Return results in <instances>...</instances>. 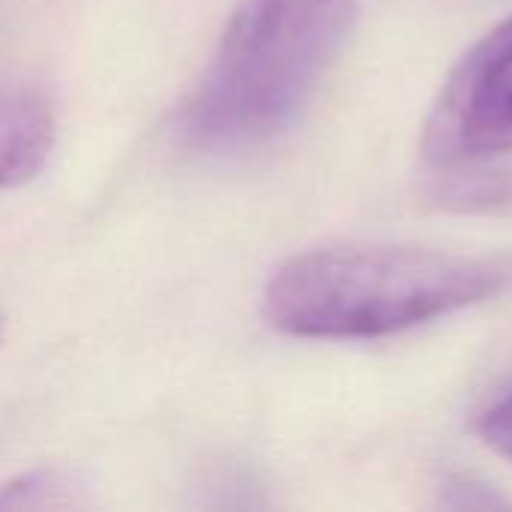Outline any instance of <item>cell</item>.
Masks as SVG:
<instances>
[{
  "label": "cell",
  "mask_w": 512,
  "mask_h": 512,
  "mask_svg": "<svg viewBox=\"0 0 512 512\" xmlns=\"http://www.w3.org/2000/svg\"><path fill=\"white\" fill-rule=\"evenodd\" d=\"M498 258L345 243L285 261L264 288V318L294 339H381L477 306L510 285Z\"/></svg>",
  "instance_id": "1"
},
{
  "label": "cell",
  "mask_w": 512,
  "mask_h": 512,
  "mask_svg": "<svg viewBox=\"0 0 512 512\" xmlns=\"http://www.w3.org/2000/svg\"><path fill=\"white\" fill-rule=\"evenodd\" d=\"M354 24L357 0H240L180 111L183 141L237 153L282 135L318 93Z\"/></svg>",
  "instance_id": "2"
},
{
  "label": "cell",
  "mask_w": 512,
  "mask_h": 512,
  "mask_svg": "<svg viewBox=\"0 0 512 512\" xmlns=\"http://www.w3.org/2000/svg\"><path fill=\"white\" fill-rule=\"evenodd\" d=\"M435 168H471L512 153V12L447 72L423 123Z\"/></svg>",
  "instance_id": "3"
},
{
  "label": "cell",
  "mask_w": 512,
  "mask_h": 512,
  "mask_svg": "<svg viewBox=\"0 0 512 512\" xmlns=\"http://www.w3.org/2000/svg\"><path fill=\"white\" fill-rule=\"evenodd\" d=\"M57 135L51 99L24 81H0V189L42 171Z\"/></svg>",
  "instance_id": "4"
},
{
  "label": "cell",
  "mask_w": 512,
  "mask_h": 512,
  "mask_svg": "<svg viewBox=\"0 0 512 512\" xmlns=\"http://www.w3.org/2000/svg\"><path fill=\"white\" fill-rule=\"evenodd\" d=\"M480 438L504 459L512 462V393L495 402L480 420Z\"/></svg>",
  "instance_id": "5"
}]
</instances>
